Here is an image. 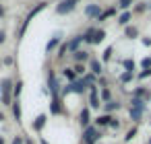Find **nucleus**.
<instances>
[{"mask_svg":"<svg viewBox=\"0 0 151 144\" xmlns=\"http://www.w3.org/2000/svg\"><path fill=\"white\" fill-rule=\"evenodd\" d=\"M75 4H77V0H62V2L58 4V13H60V15L70 13V11L75 9Z\"/></svg>","mask_w":151,"mask_h":144,"instance_id":"obj_1","label":"nucleus"},{"mask_svg":"<svg viewBox=\"0 0 151 144\" xmlns=\"http://www.w3.org/2000/svg\"><path fill=\"white\" fill-rule=\"evenodd\" d=\"M95 138H97V130L95 128H87L85 130V142L91 144V142H95Z\"/></svg>","mask_w":151,"mask_h":144,"instance_id":"obj_2","label":"nucleus"},{"mask_svg":"<svg viewBox=\"0 0 151 144\" xmlns=\"http://www.w3.org/2000/svg\"><path fill=\"white\" fill-rule=\"evenodd\" d=\"M9 91H11V80H2V95H4V101H6V103L11 101Z\"/></svg>","mask_w":151,"mask_h":144,"instance_id":"obj_3","label":"nucleus"},{"mask_svg":"<svg viewBox=\"0 0 151 144\" xmlns=\"http://www.w3.org/2000/svg\"><path fill=\"white\" fill-rule=\"evenodd\" d=\"M85 84H87V82H85V80H79V82H73V84H70V89H68V91H75V93H81V91H83V89H85ZM68 91H66V93H68Z\"/></svg>","mask_w":151,"mask_h":144,"instance_id":"obj_4","label":"nucleus"},{"mask_svg":"<svg viewBox=\"0 0 151 144\" xmlns=\"http://www.w3.org/2000/svg\"><path fill=\"white\" fill-rule=\"evenodd\" d=\"M104 37H106V31H93V43H99V41H104Z\"/></svg>","mask_w":151,"mask_h":144,"instance_id":"obj_5","label":"nucleus"},{"mask_svg":"<svg viewBox=\"0 0 151 144\" xmlns=\"http://www.w3.org/2000/svg\"><path fill=\"white\" fill-rule=\"evenodd\" d=\"M89 17H95V15H99V6L97 4H91V6H87V11H85Z\"/></svg>","mask_w":151,"mask_h":144,"instance_id":"obj_6","label":"nucleus"},{"mask_svg":"<svg viewBox=\"0 0 151 144\" xmlns=\"http://www.w3.org/2000/svg\"><path fill=\"white\" fill-rule=\"evenodd\" d=\"M81 123H83V126H87V123H89V111H87V109H83V111H81Z\"/></svg>","mask_w":151,"mask_h":144,"instance_id":"obj_7","label":"nucleus"},{"mask_svg":"<svg viewBox=\"0 0 151 144\" xmlns=\"http://www.w3.org/2000/svg\"><path fill=\"white\" fill-rule=\"evenodd\" d=\"M110 119H112L110 115H101V117H97V123L99 126H110Z\"/></svg>","mask_w":151,"mask_h":144,"instance_id":"obj_8","label":"nucleus"},{"mask_svg":"<svg viewBox=\"0 0 151 144\" xmlns=\"http://www.w3.org/2000/svg\"><path fill=\"white\" fill-rule=\"evenodd\" d=\"M75 60H77V62H85V60H87V52H77V54H75Z\"/></svg>","mask_w":151,"mask_h":144,"instance_id":"obj_9","label":"nucleus"},{"mask_svg":"<svg viewBox=\"0 0 151 144\" xmlns=\"http://www.w3.org/2000/svg\"><path fill=\"white\" fill-rule=\"evenodd\" d=\"M97 105H99V99H97V93L93 89V93H91V107H97Z\"/></svg>","mask_w":151,"mask_h":144,"instance_id":"obj_10","label":"nucleus"},{"mask_svg":"<svg viewBox=\"0 0 151 144\" xmlns=\"http://www.w3.org/2000/svg\"><path fill=\"white\" fill-rule=\"evenodd\" d=\"M128 21H130V13H124V15L120 17V21H118V23H120V25H126Z\"/></svg>","mask_w":151,"mask_h":144,"instance_id":"obj_11","label":"nucleus"},{"mask_svg":"<svg viewBox=\"0 0 151 144\" xmlns=\"http://www.w3.org/2000/svg\"><path fill=\"white\" fill-rule=\"evenodd\" d=\"M13 111H15V117H17V119H21V107H19V101L13 105Z\"/></svg>","mask_w":151,"mask_h":144,"instance_id":"obj_12","label":"nucleus"},{"mask_svg":"<svg viewBox=\"0 0 151 144\" xmlns=\"http://www.w3.org/2000/svg\"><path fill=\"white\" fill-rule=\"evenodd\" d=\"M83 37H77V39H73L70 43H68V50H77V45H79V41H81Z\"/></svg>","mask_w":151,"mask_h":144,"instance_id":"obj_13","label":"nucleus"},{"mask_svg":"<svg viewBox=\"0 0 151 144\" xmlns=\"http://www.w3.org/2000/svg\"><path fill=\"white\" fill-rule=\"evenodd\" d=\"M124 68H126L128 72H132V70H134V62H132V60H126V62H124Z\"/></svg>","mask_w":151,"mask_h":144,"instance_id":"obj_14","label":"nucleus"},{"mask_svg":"<svg viewBox=\"0 0 151 144\" xmlns=\"http://www.w3.org/2000/svg\"><path fill=\"white\" fill-rule=\"evenodd\" d=\"M91 70H93L95 74H99V72H101V64H99V62H93V64H91Z\"/></svg>","mask_w":151,"mask_h":144,"instance_id":"obj_15","label":"nucleus"},{"mask_svg":"<svg viewBox=\"0 0 151 144\" xmlns=\"http://www.w3.org/2000/svg\"><path fill=\"white\" fill-rule=\"evenodd\" d=\"M64 76H66L68 80H75V70H70V68H66V70H64Z\"/></svg>","mask_w":151,"mask_h":144,"instance_id":"obj_16","label":"nucleus"},{"mask_svg":"<svg viewBox=\"0 0 151 144\" xmlns=\"http://www.w3.org/2000/svg\"><path fill=\"white\" fill-rule=\"evenodd\" d=\"M141 111H143V109H137V107H134V109H130V115H132V119H139V117H141Z\"/></svg>","mask_w":151,"mask_h":144,"instance_id":"obj_17","label":"nucleus"},{"mask_svg":"<svg viewBox=\"0 0 151 144\" xmlns=\"http://www.w3.org/2000/svg\"><path fill=\"white\" fill-rule=\"evenodd\" d=\"M44 121H46V117H44V115H40V117H37V121H35V128L40 130V128L44 126Z\"/></svg>","mask_w":151,"mask_h":144,"instance_id":"obj_18","label":"nucleus"},{"mask_svg":"<svg viewBox=\"0 0 151 144\" xmlns=\"http://www.w3.org/2000/svg\"><path fill=\"white\" fill-rule=\"evenodd\" d=\"M126 35H128V37H134V35H137V29H134V27H128V29H126Z\"/></svg>","mask_w":151,"mask_h":144,"instance_id":"obj_19","label":"nucleus"},{"mask_svg":"<svg viewBox=\"0 0 151 144\" xmlns=\"http://www.w3.org/2000/svg\"><path fill=\"white\" fill-rule=\"evenodd\" d=\"M130 4H132V0H120V6L122 9H128Z\"/></svg>","mask_w":151,"mask_h":144,"instance_id":"obj_20","label":"nucleus"},{"mask_svg":"<svg viewBox=\"0 0 151 144\" xmlns=\"http://www.w3.org/2000/svg\"><path fill=\"white\" fill-rule=\"evenodd\" d=\"M56 45H58V39H52V41L48 43V52H50V50H54Z\"/></svg>","mask_w":151,"mask_h":144,"instance_id":"obj_21","label":"nucleus"},{"mask_svg":"<svg viewBox=\"0 0 151 144\" xmlns=\"http://www.w3.org/2000/svg\"><path fill=\"white\" fill-rule=\"evenodd\" d=\"M112 15H114V9H108V11L101 15V19H106V17H112Z\"/></svg>","mask_w":151,"mask_h":144,"instance_id":"obj_22","label":"nucleus"},{"mask_svg":"<svg viewBox=\"0 0 151 144\" xmlns=\"http://www.w3.org/2000/svg\"><path fill=\"white\" fill-rule=\"evenodd\" d=\"M110 56H112V48H108V50H106V54H104V60H110Z\"/></svg>","mask_w":151,"mask_h":144,"instance_id":"obj_23","label":"nucleus"},{"mask_svg":"<svg viewBox=\"0 0 151 144\" xmlns=\"http://www.w3.org/2000/svg\"><path fill=\"white\" fill-rule=\"evenodd\" d=\"M134 134H137V130H134V128H132V130H130V132H128V134H126V140H132V136H134Z\"/></svg>","mask_w":151,"mask_h":144,"instance_id":"obj_24","label":"nucleus"},{"mask_svg":"<svg viewBox=\"0 0 151 144\" xmlns=\"http://www.w3.org/2000/svg\"><path fill=\"white\" fill-rule=\"evenodd\" d=\"M143 66H145V68H151V60L145 58V60H143Z\"/></svg>","mask_w":151,"mask_h":144,"instance_id":"obj_25","label":"nucleus"},{"mask_svg":"<svg viewBox=\"0 0 151 144\" xmlns=\"http://www.w3.org/2000/svg\"><path fill=\"white\" fill-rule=\"evenodd\" d=\"M132 78V72H126V74H122V80H130Z\"/></svg>","mask_w":151,"mask_h":144,"instance_id":"obj_26","label":"nucleus"},{"mask_svg":"<svg viewBox=\"0 0 151 144\" xmlns=\"http://www.w3.org/2000/svg\"><path fill=\"white\" fill-rule=\"evenodd\" d=\"M21 87H23V84L17 82V87H15V95H17V97H19V93H21Z\"/></svg>","mask_w":151,"mask_h":144,"instance_id":"obj_27","label":"nucleus"},{"mask_svg":"<svg viewBox=\"0 0 151 144\" xmlns=\"http://www.w3.org/2000/svg\"><path fill=\"white\" fill-rule=\"evenodd\" d=\"M116 107H118V103H108V109H110V111H112V109H116Z\"/></svg>","mask_w":151,"mask_h":144,"instance_id":"obj_28","label":"nucleus"},{"mask_svg":"<svg viewBox=\"0 0 151 144\" xmlns=\"http://www.w3.org/2000/svg\"><path fill=\"white\" fill-rule=\"evenodd\" d=\"M0 43H4V33L0 31Z\"/></svg>","mask_w":151,"mask_h":144,"instance_id":"obj_29","label":"nucleus"},{"mask_svg":"<svg viewBox=\"0 0 151 144\" xmlns=\"http://www.w3.org/2000/svg\"><path fill=\"white\" fill-rule=\"evenodd\" d=\"M2 13H4V11H2V9H0V17H2Z\"/></svg>","mask_w":151,"mask_h":144,"instance_id":"obj_30","label":"nucleus"},{"mask_svg":"<svg viewBox=\"0 0 151 144\" xmlns=\"http://www.w3.org/2000/svg\"><path fill=\"white\" fill-rule=\"evenodd\" d=\"M0 119H4V115H2V113H0Z\"/></svg>","mask_w":151,"mask_h":144,"instance_id":"obj_31","label":"nucleus"},{"mask_svg":"<svg viewBox=\"0 0 151 144\" xmlns=\"http://www.w3.org/2000/svg\"><path fill=\"white\" fill-rule=\"evenodd\" d=\"M0 144H4V142H2V138H0Z\"/></svg>","mask_w":151,"mask_h":144,"instance_id":"obj_32","label":"nucleus"}]
</instances>
